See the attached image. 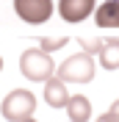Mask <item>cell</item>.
Here are the masks:
<instances>
[{
	"label": "cell",
	"instance_id": "6da1fadb",
	"mask_svg": "<svg viewBox=\"0 0 119 122\" xmlns=\"http://www.w3.org/2000/svg\"><path fill=\"white\" fill-rule=\"evenodd\" d=\"M33 111H36V97H33V92H28V89H11L6 97H3V103H0V114L8 122L30 119Z\"/></svg>",
	"mask_w": 119,
	"mask_h": 122
},
{
	"label": "cell",
	"instance_id": "3957f363",
	"mask_svg": "<svg viewBox=\"0 0 119 122\" xmlns=\"http://www.w3.org/2000/svg\"><path fill=\"white\" fill-rule=\"evenodd\" d=\"M55 78L64 81V83H91V78H94V56H89V53L69 56L58 67Z\"/></svg>",
	"mask_w": 119,
	"mask_h": 122
},
{
	"label": "cell",
	"instance_id": "277c9868",
	"mask_svg": "<svg viewBox=\"0 0 119 122\" xmlns=\"http://www.w3.org/2000/svg\"><path fill=\"white\" fill-rule=\"evenodd\" d=\"M14 11L20 20L39 25L53 17V0H14Z\"/></svg>",
	"mask_w": 119,
	"mask_h": 122
},
{
	"label": "cell",
	"instance_id": "8fae6325",
	"mask_svg": "<svg viewBox=\"0 0 119 122\" xmlns=\"http://www.w3.org/2000/svg\"><path fill=\"white\" fill-rule=\"evenodd\" d=\"M80 42V47H83V53H89V56H94L97 50H100V42L103 39H78Z\"/></svg>",
	"mask_w": 119,
	"mask_h": 122
},
{
	"label": "cell",
	"instance_id": "9c48e42d",
	"mask_svg": "<svg viewBox=\"0 0 119 122\" xmlns=\"http://www.w3.org/2000/svg\"><path fill=\"white\" fill-rule=\"evenodd\" d=\"M97 28H119V0H105L94 14Z\"/></svg>",
	"mask_w": 119,
	"mask_h": 122
},
{
	"label": "cell",
	"instance_id": "5b68a950",
	"mask_svg": "<svg viewBox=\"0 0 119 122\" xmlns=\"http://www.w3.org/2000/svg\"><path fill=\"white\" fill-rule=\"evenodd\" d=\"M94 11V0H58V14L67 22H83Z\"/></svg>",
	"mask_w": 119,
	"mask_h": 122
},
{
	"label": "cell",
	"instance_id": "4fadbf2b",
	"mask_svg": "<svg viewBox=\"0 0 119 122\" xmlns=\"http://www.w3.org/2000/svg\"><path fill=\"white\" fill-rule=\"evenodd\" d=\"M108 111H111V114H116V117H119V100H114V103H111V108H108Z\"/></svg>",
	"mask_w": 119,
	"mask_h": 122
},
{
	"label": "cell",
	"instance_id": "5bb4252c",
	"mask_svg": "<svg viewBox=\"0 0 119 122\" xmlns=\"http://www.w3.org/2000/svg\"><path fill=\"white\" fill-rule=\"evenodd\" d=\"M22 122H36V119H33V117H30V119H22Z\"/></svg>",
	"mask_w": 119,
	"mask_h": 122
},
{
	"label": "cell",
	"instance_id": "7a4b0ae2",
	"mask_svg": "<svg viewBox=\"0 0 119 122\" xmlns=\"http://www.w3.org/2000/svg\"><path fill=\"white\" fill-rule=\"evenodd\" d=\"M53 69H55V64H53L50 53L39 50V47H30V50H25L20 56V72L28 78L30 83H45L53 75Z\"/></svg>",
	"mask_w": 119,
	"mask_h": 122
},
{
	"label": "cell",
	"instance_id": "8992f818",
	"mask_svg": "<svg viewBox=\"0 0 119 122\" xmlns=\"http://www.w3.org/2000/svg\"><path fill=\"white\" fill-rule=\"evenodd\" d=\"M69 100V92H67V83L64 81H58L55 75H50L45 81V103L50 108H64Z\"/></svg>",
	"mask_w": 119,
	"mask_h": 122
},
{
	"label": "cell",
	"instance_id": "52a82bcc",
	"mask_svg": "<svg viewBox=\"0 0 119 122\" xmlns=\"http://www.w3.org/2000/svg\"><path fill=\"white\" fill-rule=\"evenodd\" d=\"M64 108H67V114H69V122H89L91 119V100L86 94L69 97Z\"/></svg>",
	"mask_w": 119,
	"mask_h": 122
},
{
	"label": "cell",
	"instance_id": "30bf717a",
	"mask_svg": "<svg viewBox=\"0 0 119 122\" xmlns=\"http://www.w3.org/2000/svg\"><path fill=\"white\" fill-rule=\"evenodd\" d=\"M67 42H69L67 36H61V39H39V50H45V53H53V50H61Z\"/></svg>",
	"mask_w": 119,
	"mask_h": 122
},
{
	"label": "cell",
	"instance_id": "9a60e30c",
	"mask_svg": "<svg viewBox=\"0 0 119 122\" xmlns=\"http://www.w3.org/2000/svg\"><path fill=\"white\" fill-rule=\"evenodd\" d=\"M0 72H3V58H0Z\"/></svg>",
	"mask_w": 119,
	"mask_h": 122
},
{
	"label": "cell",
	"instance_id": "ba28073f",
	"mask_svg": "<svg viewBox=\"0 0 119 122\" xmlns=\"http://www.w3.org/2000/svg\"><path fill=\"white\" fill-rule=\"evenodd\" d=\"M94 56L103 69H119V39H103Z\"/></svg>",
	"mask_w": 119,
	"mask_h": 122
},
{
	"label": "cell",
	"instance_id": "7c38bea8",
	"mask_svg": "<svg viewBox=\"0 0 119 122\" xmlns=\"http://www.w3.org/2000/svg\"><path fill=\"white\" fill-rule=\"evenodd\" d=\"M97 122H119V117H116V114H111V111H105V114L97 117Z\"/></svg>",
	"mask_w": 119,
	"mask_h": 122
}]
</instances>
